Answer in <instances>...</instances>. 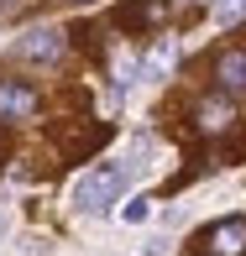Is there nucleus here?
I'll return each mask as SVG.
<instances>
[{"mask_svg": "<svg viewBox=\"0 0 246 256\" xmlns=\"http://www.w3.org/2000/svg\"><path fill=\"white\" fill-rule=\"evenodd\" d=\"M121 188H126V168L100 162V168H89L84 178L74 183V204L84 209V214H105V209L121 199Z\"/></svg>", "mask_w": 246, "mask_h": 256, "instance_id": "f257e3e1", "label": "nucleus"}, {"mask_svg": "<svg viewBox=\"0 0 246 256\" xmlns=\"http://www.w3.org/2000/svg\"><path fill=\"white\" fill-rule=\"evenodd\" d=\"M37 110H42V94L32 84H16V78L0 84V120H32Z\"/></svg>", "mask_w": 246, "mask_h": 256, "instance_id": "f03ea898", "label": "nucleus"}, {"mask_svg": "<svg viewBox=\"0 0 246 256\" xmlns=\"http://www.w3.org/2000/svg\"><path fill=\"white\" fill-rule=\"evenodd\" d=\"M16 52L32 58V63H58V58H63V32H58V26H37V32L21 37Z\"/></svg>", "mask_w": 246, "mask_h": 256, "instance_id": "7ed1b4c3", "label": "nucleus"}, {"mask_svg": "<svg viewBox=\"0 0 246 256\" xmlns=\"http://www.w3.org/2000/svg\"><path fill=\"white\" fill-rule=\"evenodd\" d=\"M209 251H215V256H241L246 251V220L241 214L220 220V225L209 230Z\"/></svg>", "mask_w": 246, "mask_h": 256, "instance_id": "20e7f679", "label": "nucleus"}, {"mask_svg": "<svg viewBox=\"0 0 246 256\" xmlns=\"http://www.w3.org/2000/svg\"><path fill=\"white\" fill-rule=\"evenodd\" d=\"M215 78H220V89H225V94L246 89V52H220V63H215Z\"/></svg>", "mask_w": 246, "mask_h": 256, "instance_id": "39448f33", "label": "nucleus"}, {"mask_svg": "<svg viewBox=\"0 0 246 256\" xmlns=\"http://www.w3.org/2000/svg\"><path fill=\"white\" fill-rule=\"evenodd\" d=\"M173 63H178V42H173V37H157V48H152V58H147V74H168Z\"/></svg>", "mask_w": 246, "mask_h": 256, "instance_id": "423d86ee", "label": "nucleus"}, {"mask_svg": "<svg viewBox=\"0 0 246 256\" xmlns=\"http://www.w3.org/2000/svg\"><path fill=\"white\" fill-rule=\"evenodd\" d=\"M199 126H204V131H225V126H230V104H225V100L199 104Z\"/></svg>", "mask_w": 246, "mask_h": 256, "instance_id": "0eeeda50", "label": "nucleus"}, {"mask_svg": "<svg viewBox=\"0 0 246 256\" xmlns=\"http://www.w3.org/2000/svg\"><path fill=\"white\" fill-rule=\"evenodd\" d=\"M121 214L136 225V220H147V214H152V199H131V204H121Z\"/></svg>", "mask_w": 246, "mask_h": 256, "instance_id": "6e6552de", "label": "nucleus"}, {"mask_svg": "<svg viewBox=\"0 0 246 256\" xmlns=\"http://www.w3.org/2000/svg\"><path fill=\"white\" fill-rule=\"evenodd\" d=\"M241 10H246V0H215V16L220 21H236Z\"/></svg>", "mask_w": 246, "mask_h": 256, "instance_id": "1a4fd4ad", "label": "nucleus"}]
</instances>
